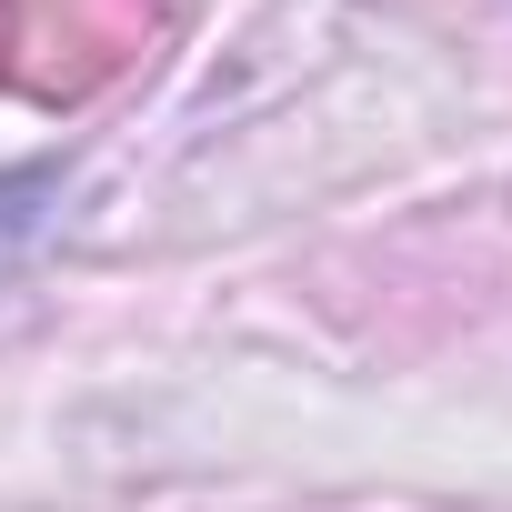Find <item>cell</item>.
I'll list each match as a JSON object with an SVG mask.
<instances>
[{
  "label": "cell",
  "instance_id": "6da1fadb",
  "mask_svg": "<svg viewBox=\"0 0 512 512\" xmlns=\"http://www.w3.org/2000/svg\"><path fill=\"white\" fill-rule=\"evenodd\" d=\"M61 191H71V161H11L0 171V282H11L31 251H41V231L61 221Z\"/></svg>",
  "mask_w": 512,
  "mask_h": 512
}]
</instances>
